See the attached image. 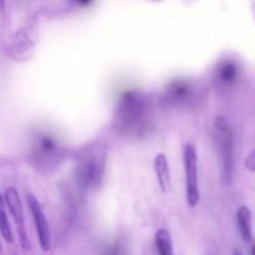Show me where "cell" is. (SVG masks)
Here are the masks:
<instances>
[{"mask_svg": "<svg viewBox=\"0 0 255 255\" xmlns=\"http://www.w3.org/2000/svg\"><path fill=\"white\" fill-rule=\"evenodd\" d=\"M239 233L244 242L249 243L252 241V212L247 206H242L237 213Z\"/></svg>", "mask_w": 255, "mask_h": 255, "instance_id": "6", "label": "cell"}, {"mask_svg": "<svg viewBox=\"0 0 255 255\" xmlns=\"http://www.w3.org/2000/svg\"><path fill=\"white\" fill-rule=\"evenodd\" d=\"M246 166L249 171H255V151L247 157Z\"/></svg>", "mask_w": 255, "mask_h": 255, "instance_id": "10", "label": "cell"}, {"mask_svg": "<svg viewBox=\"0 0 255 255\" xmlns=\"http://www.w3.org/2000/svg\"><path fill=\"white\" fill-rule=\"evenodd\" d=\"M183 166L186 174V198L189 208L198 206L201 193H199L198 179V156L196 147L192 143H186L183 147Z\"/></svg>", "mask_w": 255, "mask_h": 255, "instance_id": "2", "label": "cell"}, {"mask_svg": "<svg viewBox=\"0 0 255 255\" xmlns=\"http://www.w3.org/2000/svg\"><path fill=\"white\" fill-rule=\"evenodd\" d=\"M2 253V246H1V239H0V254Z\"/></svg>", "mask_w": 255, "mask_h": 255, "instance_id": "13", "label": "cell"}, {"mask_svg": "<svg viewBox=\"0 0 255 255\" xmlns=\"http://www.w3.org/2000/svg\"><path fill=\"white\" fill-rule=\"evenodd\" d=\"M237 74H238V69H237L234 62H224V64H222L221 69H219V79H221V81L226 82V84H232L236 80Z\"/></svg>", "mask_w": 255, "mask_h": 255, "instance_id": "9", "label": "cell"}, {"mask_svg": "<svg viewBox=\"0 0 255 255\" xmlns=\"http://www.w3.org/2000/svg\"><path fill=\"white\" fill-rule=\"evenodd\" d=\"M153 168L159 188L163 193H167L171 189V171H169V163L166 154L158 153L154 157Z\"/></svg>", "mask_w": 255, "mask_h": 255, "instance_id": "5", "label": "cell"}, {"mask_svg": "<svg viewBox=\"0 0 255 255\" xmlns=\"http://www.w3.org/2000/svg\"><path fill=\"white\" fill-rule=\"evenodd\" d=\"M251 255H255V243L253 244V247H252V252H251Z\"/></svg>", "mask_w": 255, "mask_h": 255, "instance_id": "12", "label": "cell"}, {"mask_svg": "<svg viewBox=\"0 0 255 255\" xmlns=\"http://www.w3.org/2000/svg\"><path fill=\"white\" fill-rule=\"evenodd\" d=\"M4 201L5 206L9 209L10 214H11L12 219H14L15 226H16L17 237H19L20 239L21 248L24 249V251H30L31 244H30L29 237H27L26 233V228H25L24 209H22L21 199H20L19 193L16 192V189L12 188V187H9V188L5 189Z\"/></svg>", "mask_w": 255, "mask_h": 255, "instance_id": "3", "label": "cell"}, {"mask_svg": "<svg viewBox=\"0 0 255 255\" xmlns=\"http://www.w3.org/2000/svg\"><path fill=\"white\" fill-rule=\"evenodd\" d=\"M154 244L159 255H174L172 237L167 229L161 228L154 236Z\"/></svg>", "mask_w": 255, "mask_h": 255, "instance_id": "7", "label": "cell"}, {"mask_svg": "<svg viewBox=\"0 0 255 255\" xmlns=\"http://www.w3.org/2000/svg\"><path fill=\"white\" fill-rule=\"evenodd\" d=\"M214 138L222 162V176L226 182H231L234 168L233 132L228 120L218 116L214 122Z\"/></svg>", "mask_w": 255, "mask_h": 255, "instance_id": "1", "label": "cell"}, {"mask_svg": "<svg viewBox=\"0 0 255 255\" xmlns=\"http://www.w3.org/2000/svg\"><path fill=\"white\" fill-rule=\"evenodd\" d=\"M233 255H243V254H242L241 251H238V249H236V251H234Z\"/></svg>", "mask_w": 255, "mask_h": 255, "instance_id": "11", "label": "cell"}, {"mask_svg": "<svg viewBox=\"0 0 255 255\" xmlns=\"http://www.w3.org/2000/svg\"><path fill=\"white\" fill-rule=\"evenodd\" d=\"M27 206H29L30 213H31L32 221H34L35 229H36L37 238H39L40 247L44 252L50 251L51 247V236H50V227L41 206L34 194H27Z\"/></svg>", "mask_w": 255, "mask_h": 255, "instance_id": "4", "label": "cell"}, {"mask_svg": "<svg viewBox=\"0 0 255 255\" xmlns=\"http://www.w3.org/2000/svg\"><path fill=\"white\" fill-rule=\"evenodd\" d=\"M0 233H1L2 238L7 243H12L14 242V234H12L11 226H10L9 218H7L6 209H5V201L1 193H0Z\"/></svg>", "mask_w": 255, "mask_h": 255, "instance_id": "8", "label": "cell"}]
</instances>
